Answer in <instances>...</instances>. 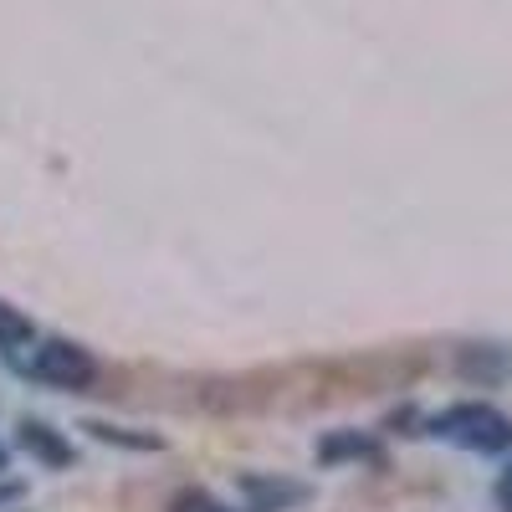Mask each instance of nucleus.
<instances>
[{
	"label": "nucleus",
	"mask_w": 512,
	"mask_h": 512,
	"mask_svg": "<svg viewBox=\"0 0 512 512\" xmlns=\"http://www.w3.org/2000/svg\"><path fill=\"white\" fill-rule=\"evenodd\" d=\"M436 436L466 446V451H507L512 446V420L492 405H456L436 420Z\"/></svg>",
	"instance_id": "f257e3e1"
},
{
	"label": "nucleus",
	"mask_w": 512,
	"mask_h": 512,
	"mask_svg": "<svg viewBox=\"0 0 512 512\" xmlns=\"http://www.w3.org/2000/svg\"><path fill=\"white\" fill-rule=\"evenodd\" d=\"M36 379H47V384H62V390H88L98 364L82 354L77 344H62V338H52V344H41L36 359H31Z\"/></svg>",
	"instance_id": "f03ea898"
},
{
	"label": "nucleus",
	"mask_w": 512,
	"mask_h": 512,
	"mask_svg": "<svg viewBox=\"0 0 512 512\" xmlns=\"http://www.w3.org/2000/svg\"><path fill=\"white\" fill-rule=\"evenodd\" d=\"M21 446H26L31 456H41L47 466H67V461H72V446L52 431V425H41V420H26V425H21Z\"/></svg>",
	"instance_id": "7ed1b4c3"
},
{
	"label": "nucleus",
	"mask_w": 512,
	"mask_h": 512,
	"mask_svg": "<svg viewBox=\"0 0 512 512\" xmlns=\"http://www.w3.org/2000/svg\"><path fill=\"white\" fill-rule=\"evenodd\" d=\"M246 497H256L262 507H277V502H303V487H287V482H262V477H246Z\"/></svg>",
	"instance_id": "20e7f679"
},
{
	"label": "nucleus",
	"mask_w": 512,
	"mask_h": 512,
	"mask_svg": "<svg viewBox=\"0 0 512 512\" xmlns=\"http://www.w3.org/2000/svg\"><path fill=\"white\" fill-rule=\"evenodd\" d=\"M0 344H6V349L31 344V318H21L11 303H0Z\"/></svg>",
	"instance_id": "39448f33"
},
{
	"label": "nucleus",
	"mask_w": 512,
	"mask_h": 512,
	"mask_svg": "<svg viewBox=\"0 0 512 512\" xmlns=\"http://www.w3.org/2000/svg\"><path fill=\"white\" fill-rule=\"evenodd\" d=\"M88 431H93L98 441H113V446H134V451H149V446H159L154 436H128V431H113V425H98V420L88 425Z\"/></svg>",
	"instance_id": "423d86ee"
},
{
	"label": "nucleus",
	"mask_w": 512,
	"mask_h": 512,
	"mask_svg": "<svg viewBox=\"0 0 512 512\" xmlns=\"http://www.w3.org/2000/svg\"><path fill=\"white\" fill-rule=\"evenodd\" d=\"M333 456H379V446H369V441H328L323 446V461H333Z\"/></svg>",
	"instance_id": "0eeeda50"
},
{
	"label": "nucleus",
	"mask_w": 512,
	"mask_h": 512,
	"mask_svg": "<svg viewBox=\"0 0 512 512\" xmlns=\"http://www.w3.org/2000/svg\"><path fill=\"white\" fill-rule=\"evenodd\" d=\"M175 512H231V507H221L216 497H205V492H185V497L175 502Z\"/></svg>",
	"instance_id": "6e6552de"
}]
</instances>
